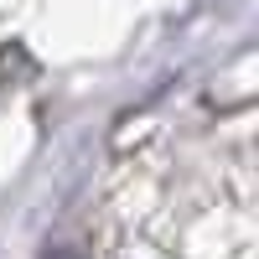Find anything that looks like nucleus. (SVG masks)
Here are the masks:
<instances>
[{"instance_id": "f257e3e1", "label": "nucleus", "mask_w": 259, "mask_h": 259, "mask_svg": "<svg viewBox=\"0 0 259 259\" xmlns=\"http://www.w3.org/2000/svg\"><path fill=\"white\" fill-rule=\"evenodd\" d=\"M47 259H83V249H52Z\"/></svg>"}]
</instances>
